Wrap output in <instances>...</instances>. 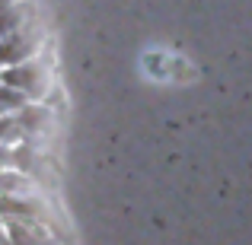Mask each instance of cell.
<instances>
[{"instance_id": "cell-3", "label": "cell", "mask_w": 252, "mask_h": 245, "mask_svg": "<svg viewBox=\"0 0 252 245\" xmlns=\"http://www.w3.org/2000/svg\"><path fill=\"white\" fill-rule=\"evenodd\" d=\"M6 233H10L13 245H61L64 236L55 233L51 226L38 220H26V217H3Z\"/></svg>"}, {"instance_id": "cell-11", "label": "cell", "mask_w": 252, "mask_h": 245, "mask_svg": "<svg viewBox=\"0 0 252 245\" xmlns=\"http://www.w3.org/2000/svg\"><path fill=\"white\" fill-rule=\"evenodd\" d=\"M0 42H3V38H0Z\"/></svg>"}, {"instance_id": "cell-7", "label": "cell", "mask_w": 252, "mask_h": 245, "mask_svg": "<svg viewBox=\"0 0 252 245\" xmlns=\"http://www.w3.org/2000/svg\"><path fill=\"white\" fill-rule=\"evenodd\" d=\"M29 140L26 137V128L19 124L16 115H0V143H6V147H23V143Z\"/></svg>"}, {"instance_id": "cell-6", "label": "cell", "mask_w": 252, "mask_h": 245, "mask_svg": "<svg viewBox=\"0 0 252 245\" xmlns=\"http://www.w3.org/2000/svg\"><path fill=\"white\" fill-rule=\"evenodd\" d=\"M32 19H35V6H32V0H19V3L0 10V38L26 29V26H32Z\"/></svg>"}, {"instance_id": "cell-12", "label": "cell", "mask_w": 252, "mask_h": 245, "mask_svg": "<svg viewBox=\"0 0 252 245\" xmlns=\"http://www.w3.org/2000/svg\"><path fill=\"white\" fill-rule=\"evenodd\" d=\"M0 70H3V67H0Z\"/></svg>"}, {"instance_id": "cell-9", "label": "cell", "mask_w": 252, "mask_h": 245, "mask_svg": "<svg viewBox=\"0 0 252 245\" xmlns=\"http://www.w3.org/2000/svg\"><path fill=\"white\" fill-rule=\"evenodd\" d=\"M10 169H16V150L0 143V172H10Z\"/></svg>"}, {"instance_id": "cell-2", "label": "cell", "mask_w": 252, "mask_h": 245, "mask_svg": "<svg viewBox=\"0 0 252 245\" xmlns=\"http://www.w3.org/2000/svg\"><path fill=\"white\" fill-rule=\"evenodd\" d=\"M42 45H45V32L38 29L35 23L19 29V32H13V35H6L3 42H0V67H16V64L35 61Z\"/></svg>"}, {"instance_id": "cell-8", "label": "cell", "mask_w": 252, "mask_h": 245, "mask_svg": "<svg viewBox=\"0 0 252 245\" xmlns=\"http://www.w3.org/2000/svg\"><path fill=\"white\" fill-rule=\"evenodd\" d=\"M26 105H29V99H26L23 92L0 80V115H19Z\"/></svg>"}, {"instance_id": "cell-5", "label": "cell", "mask_w": 252, "mask_h": 245, "mask_svg": "<svg viewBox=\"0 0 252 245\" xmlns=\"http://www.w3.org/2000/svg\"><path fill=\"white\" fill-rule=\"evenodd\" d=\"M16 172L29 175L35 185H48L51 175H55V160L45 150L32 147V143H23V147H16Z\"/></svg>"}, {"instance_id": "cell-4", "label": "cell", "mask_w": 252, "mask_h": 245, "mask_svg": "<svg viewBox=\"0 0 252 245\" xmlns=\"http://www.w3.org/2000/svg\"><path fill=\"white\" fill-rule=\"evenodd\" d=\"M16 118L26 128V137H29L26 143H32V147H38V150H42V143H48L51 134H55V109H48L45 102H29Z\"/></svg>"}, {"instance_id": "cell-10", "label": "cell", "mask_w": 252, "mask_h": 245, "mask_svg": "<svg viewBox=\"0 0 252 245\" xmlns=\"http://www.w3.org/2000/svg\"><path fill=\"white\" fill-rule=\"evenodd\" d=\"M0 245H13V242H10V233H6V223H3V217H0Z\"/></svg>"}, {"instance_id": "cell-1", "label": "cell", "mask_w": 252, "mask_h": 245, "mask_svg": "<svg viewBox=\"0 0 252 245\" xmlns=\"http://www.w3.org/2000/svg\"><path fill=\"white\" fill-rule=\"evenodd\" d=\"M0 80L10 83L13 89H19L29 102H42L51 92V67H48V61L35 57V61L16 64V67H3L0 70Z\"/></svg>"}]
</instances>
